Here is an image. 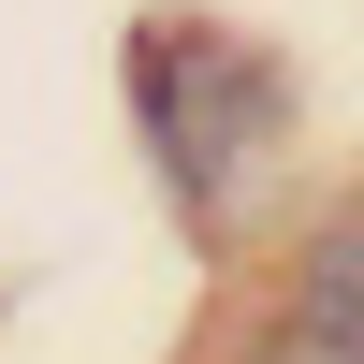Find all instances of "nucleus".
<instances>
[{
  "label": "nucleus",
  "instance_id": "nucleus-1",
  "mask_svg": "<svg viewBox=\"0 0 364 364\" xmlns=\"http://www.w3.org/2000/svg\"><path fill=\"white\" fill-rule=\"evenodd\" d=\"M132 117L161 146V190L190 233H233L262 190V161L291 146V73L219 15H146L132 29Z\"/></svg>",
  "mask_w": 364,
  "mask_h": 364
},
{
  "label": "nucleus",
  "instance_id": "nucleus-2",
  "mask_svg": "<svg viewBox=\"0 0 364 364\" xmlns=\"http://www.w3.org/2000/svg\"><path fill=\"white\" fill-rule=\"evenodd\" d=\"M291 321H321V336L364 350V190L306 233V262H291Z\"/></svg>",
  "mask_w": 364,
  "mask_h": 364
},
{
  "label": "nucleus",
  "instance_id": "nucleus-3",
  "mask_svg": "<svg viewBox=\"0 0 364 364\" xmlns=\"http://www.w3.org/2000/svg\"><path fill=\"white\" fill-rule=\"evenodd\" d=\"M248 364H364V350H350V336H321V321H291V306H277V336H262Z\"/></svg>",
  "mask_w": 364,
  "mask_h": 364
}]
</instances>
